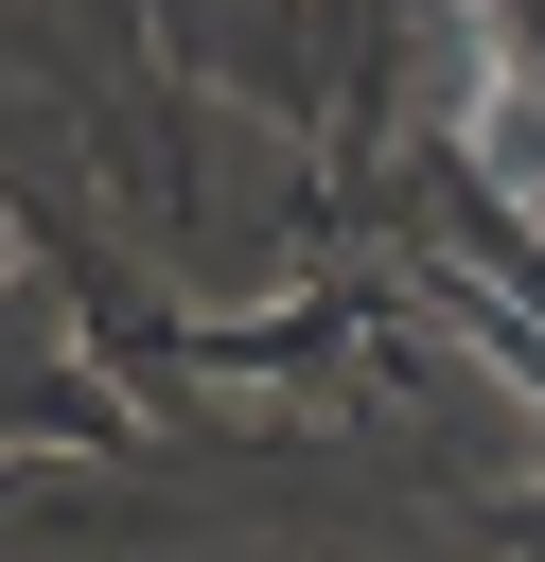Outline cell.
I'll use <instances>...</instances> for the list:
<instances>
[{
	"mask_svg": "<svg viewBox=\"0 0 545 562\" xmlns=\"http://www.w3.org/2000/svg\"><path fill=\"white\" fill-rule=\"evenodd\" d=\"M457 140H475V176H492L510 211L545 193V53L492 35V0H457Z\"/></svg>",
	"mask_w": 545,
	"mask_h": 562,
	"instance_id": "1",
	"label": "cell"
}]
</instances>
